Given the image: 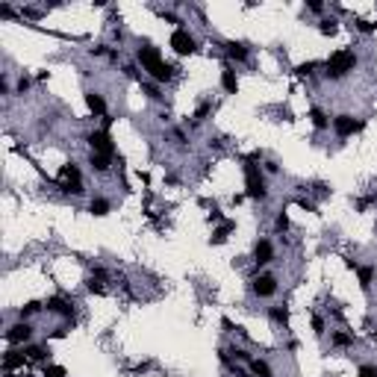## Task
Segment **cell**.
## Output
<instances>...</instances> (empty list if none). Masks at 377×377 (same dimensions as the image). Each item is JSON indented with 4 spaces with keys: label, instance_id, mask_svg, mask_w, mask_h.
Here are the masks:
<instances>
[{
    "label": "cell",
    "instance_id": "23",
    "mask_svg": "<svg viewBox=\"0 0 377 377\" xmlns=\"http://www.w3.org/2000/svg\"><path fill=\"white\" fill-rule=\"evenodd\" d=\"M251 371L257 377H271V365L265 360H251Z\"/></svg>",
    "mask_w": 377,
    "mask_h": 377
},
{
    "label": "cell",
    "instance_id": "26",
    "mask_svg": "<svg viewBox=\"0 0 377 377\" xmlns=\"http://www.w3.org/2000/svg\"><path fill=\"white\" fill-rule=\"evenodd\" d=\"M41 377H68V371H65L62 365H44Z\"/></svg>",
    "mask_w": 377,
    "mask_h": 377
},
{
    "label": "cell",
    "instance_id": "42",
    "mask_svg": "<svg viewBox=\"0 0 377 377\" xmlns=\"http://www.w3.org/2000/svg\"><path fill=\"white\" fill-rule=\"evenodd\" d=\"M6 377H18V374H15V371H6Z\"/></svg>",
    "mask_w": 377,
    "mask_h": 377
},
{
    "label": "cell",
    "instance_id": "4",
    "mask_svg": "<svg viewBox=\"0 0 377 377\" xmlns=\"http://www.w3.org/2000/svg\"><path fill=\"white\" fill-rule=\"evenodd\" d=\"M56 186L62 188L65 195H83V180H80V168L68 162L59 168V177H56Z\"/></svg>",
    "mask_w": 377,
    "mask_h": 377
},
{
    "label": "cell",
    "instance_id": "35",
    "mask_svg": "<svg viewBox=\"0 0 377 377\" xmlns=\"http://www.w3.org/2000/svg\"><path fill=\"white\" fill-rule=\"evenodd\" d=\"M209 109H212L209 103H204V106H198V112H195V121H204V118H206V112H209Z\"/></svg>",
    "mask_w": 377,
    "mask_h": 377
},
{
    "label": "cell",
    "instance_id": "44",
    "mask_svg": "<svg viewBox=\"0 0 377 377\" xmlns=\"http://www.w3.org/2000/svg\"><path fill=\"white\" fill-rule=\"evenodd\" d=\"M374 339H377V330H374Z\"/></svg>",
    "mask_w": 377,
    "mask_h": 377
},
{
    "label": "cell",
    "instance_id": "37",
    "mask_svg": "<svg viewBox=\"0 0 377 377\" xmlns=\"http://www.w3.org/2000/svg\"><path fill=\"white\" fill-rule=\"evenodd\" d=\"M27 88H30V80H27V77H21V80H18V95H24Z\"/></svg>",
    "mask_w": 377,
    "mask_h": 377
},
{
    "label": "cell",
    "instance_id": "41",
    "mask_svg": "<svg viewBox=\"0 0 377 377\" xmlns=\"http://www.w3.org/2000/svg\"><path fill=\"white\" fill-rule=\"evenodd\" d=\"M103 53H109L103 44H98V48H91V56H103Z\"/></svg>",
    "mask_w": 377,
    "mask_h": 377
},
{
    "label": "cell",
    "instance_id": "29",
    "mask_svg": "<svg viewBox=\"0 0 377 377\" xmlns=\"http://www.w3.org/2000/svg\"><path fill=\"white\" fill-rule=\"evenodd\" d=\"M142 88L148 91V98H151V101H162V91H159L154 83H142Z\"/></svg>",
    "mask_w": 377,
    "mask_h": 377
},
{
    "label": "cell",
    "instance_id": "11",
    "mask_svg": "<svg viewBox=\"0 0 377 377\" xmlns=\"http://www.w3.org/2000/svg\"><path fill=\"white\" fill-rule=\"evenodd\" d=\"M271 259H274V248H271V242L259 239L257 248H254V262H257V265H268Z\"/></svg>",
    "mask_w": 377,
    "mask_h": 377
},
{
    "label": "cell",
    "instance_id": "7",
    "mask_svg": "<svg viewBox=\"0 0 377 377\" xmlns=\"http://www.w3.org/2000/svg\"><path fill=\"white\" fill-rule=\"evenodd\" d=\"M174 48V53H180V56H188V53L198 51V44H195V38L186 33V30H174L171 33V41H168Z\"/></svg>",
    "mask_w": 377,
    "mask_h": 377
},
{
    "label": "cell",
    "instance_id": "38",
    "mask_svg": "<svg viewBox=\"0 0 377 377\" xmlns=\"http://www.w3.org/2000/svg\"><path fill=\"white\" fill-rule=\"evenodd\" d=\"M307 6L312 9V12H321V9H324V6H321V0H309Z\"/></svg>",
    "mask_w": 377,
    "mask_h": 377
},
{
    "label": "cell",
    "instance_id": "16",
    "mask_svg": "<svg viewBox=\"0 0 377 377\" xmlns=\"http://www.w3.org/2000/svg\"><path fill=\"white\" fill-rule=\"evenodd\" d=\"M233 230H236V224H233V221H221L215 230H212V245H224L227 236H230Z\"/></svg>",
    "mask_w": 377,
    "mask_h": 377
},
{
    "label": "cell",
    "instance_id": "15",
    "mask_svg": "<svg viewBox=\"0 0 377 377\" xmlns=\"http://www.w3.org/2000/svg\"><path fill=\"white\" fill-rule=\"evenodd\" d=\"M224 48H227V56L233 62H245L248 59V44H242V41H227Z\"/></svg>",
    "mask_w": 377,
    "mask_h": 377
},
{
    "label": "cell",
    "instance_id": "19",
    "mask_svg": "<svg viewBox=\"0 0 377 377\" xmlns=\"http://www.w3.org/2000/svg\"><path fill=\"white\" fill-rule=\"evenodd\" d=\"M268 318H271L274 324L286 327V324H289V309H286V307H271V309H268Z\"/></svg>",
    "mask_w": 377,
    "mask_h": 377
},
{
    "label": "cell",
    "instance_id": "25",
    "mask_svg": "<svg viewBox=\"0 0 377 377\" xmlns=\"http://www.w3.org/2000/svg\"><path fill=\"white\" fill-rule=\"evenodd\" d=\"M333 345H336V348H351V345H354V336H351V333H333Z\"/></svg>",
    "mask_w": 377,
    "mask_h": 377
},
{
    "label": "cell",
    "instance_id": "12",
    "mask_svg": "<svg viewBox=\"0 0 377 377\" xmlns=\"http://www.w3.org/2000/svg\"><path fill=\"white\" fill-rule=\"evenodd\" d=\"M221 88L227 91V95H236V91H239V80H236L233 65H224L221 68Z\"/></svg>",
    "mask_w": 377,
    "mask_h": 377
},
{
    "label": "cell",
    "instance_id": "13",
    "mask_svg": "<svg viewBox=\"0 0 377 377\" xmlns=\"http://www.w3.org/2000/svg\"><path fill=\"white\" fill-rule=\"evenodd\" d=\"M24 362H27V354H24V351H6L3 368H6V371H15V368H21Z\"/></svg>",
    "mask_w": 377,
    "mask_h": 377
},
{
    "label": "cell",
    "instance_id": "40",
    "mask_svg": "<svg viewBox=\"0 0 377 377\" xmlns=\"http://www.w3.org/2000/svg\"><path fill=\"white\" fill-rule=\"evenodd\" d=\"M0 15H3V18H12V6H6V3H3V6H0Z\"/></svg>",
    "mask_w": 377,
    "mask_h": 377
},
{
    "label": "cell",
    "instance_id": "27",
    "mask_svg": "<svg viewBox=\"0 0 377 377\" xmlns=\"http://www.w3.org/2000/svg\"><path fill=\"white\" fill-rule=\"evenodd\" d=\"M318 30H321V35H336L339 27H336V21L330 18V21H321V24H318Z\"/></svg>",
    "mask_w": 377,
    "mask_h": 377
},
{
    "label": "cell",
    "instance_id": "8",
    "mask_svg": "<svg viewBox=\"0 0 377 377\" xmlns=\"http://www.w3.org/2000/svg\"><path fill=\"white\" fill-rule=\"evenodd\" d=\"M251 289H254V295H259V298H271L277 292V277L274 274H259L251 280Z\"/></svg>",
    "mask_w": 377,
    "mask_h": 377
},
{
    "label": "cell",
    "instance_id": "20",
    "mask_svg": "<svg viewBox=\"0 0 377 377\" xmlns=\"http://www.w3.org/2000/svg\"><path fill=\"white\" fill-rule=\"evenodd\" d=\"M357 277H360V286H362V289H368V286H371V280H374V268H371V265H357Z\"/></svg>",
    "mask_w": 377,
    "mask_h": 377
},
{
    "label": "cell",
    "instance_id": "21",
    "mask_svg": "<svg viewBox=\"0 0 377 377\" xmlns=\"http://www.w3.org/2000/svg\"><path fill=\"white\" fill-rule=\"evenodd\" d=\"M88 212H91V215H98V218L109 215V201H103V198H95V201L88 204Z\"/></svg>",
    "mask_w": 377,
    "mask_h": 377
},
{
    "label": "cell",
    "instance_id": "34",
    "mask_svg": "<svg viewBox=\"0 0 377 377\" xmlns=\"http://www.w3.org/2000/svg\"><path fill=\"white\" fill-rule=\"evenodd\" d=\"M360 377H377L374 365H360Z\"/></svg>",
    "mask_w": 377,
    "mask_h": 377
},
{
    "label": "cell",
    "instance_id": "31",
    "mask_svg": "<svg viewBox=\"0 0 377 377\" xmlns=\"http://www.w3.org/2000/svg\"><path fill=\"white\" fill-rule=\"evenodd\" d=\"M88 292H95V295H103L106 289H103V283L98 280V277H91V280H88Z\"/></svg>",
    "mask_w": 377,
    "mask_h": 377
},
{
    "label": "cell",
    "instance_id": "1",
    "mask_svg": "<svg viewBox=\"0 0 377 377\" xmlns=\"http://www.w3.org/2000/svg\"><path fill=\"white\" fill-rule=\"evenodd\" d=\"M138 62H142V68L151 74V80H156V83H168L174 77V68L162 59V53L156 51L154 44H145V48H138Z\"/></svg>",
    "mask_w": 377,
    "mask_h": 377
},
{
    "label": "cell",
    "instance_id": "14",
    "mask_svg": "<svg viewBox=\"0 0 377 377\" xmlns=\"http://www.w3.org/2000/svg\"><path fill=\"white\" fill-rule=\"evenodd\" d=\"M86 106L95 115H103V118H106V101H103L98 91H86Z\"/></svg>",
    "mask_w": 377,
    "mask_h": 377
},
{
    "label": "cell",
    "instance_id": "18",
    "mask_svg": "<svg viewBox=\"0 0 377 377\" xmlns=\"http://www.w3.org/2000/svg\"><path fill=\"white\" fill-rule=\"evenodd\" d=\"M88 165H91V171H98V174H106V171H109V156L91 154V156H88Z\"/></svg>",
    "mask_w": 377,
    "mask_h": 377
},
{
    "label": "cell",
    "instance_id": "9",
    "mask_svg": "<svg viewBox=\"0 0 377 377\" xmlns=\"http://www.w3.org/2000/svg\"><path fill=\"white\" fill-rule=\"evenodd\" d=\"M48 312H53V315H65V318H71L74 315V301L71 298H62V295H53V298H48Z\"/></svg>",
    "mask_w": 377,
    "mask_h": 377
},
{
    "label": "cell",
    "instance_id": "28",
    "mask_svg": "<svg viewBox=\"0 0 377 377\" xmlns=\"http://www.w3.org/2000/svg\"><path fill=\"white\" fill-rule=\"evenodd\" d=\"M41 309V304L38 301H27L24 307H21V318H27V315H33V312H38Z\"/></svg>",
    "mask_w": 377,
    "mask_h": 377
},
{
    "label": "cell",
    "instance_id": "33",
    "mask_svg": "<svg viewBox=\"0 0 377 377\" xmlns=\"http://www.w3.org/2000/svg\"><path fill=\"white\" fill-rule=\"evenodd\" d=\"M357 30H362V33H371V30H377V24H368V21H357Z\"/></svg>",
    "mask_w": 377,
    "mask_h": 377
},
{
    "label": "cell",
    "instance_id": "24",
    "mask_svg": "<svg viewBox=\"0 0 377 377\" xmlns=\"http://www.w3.org/2000/svg\"><path fill=\"white\" fill-rule=\"evenodd\" d=\"M318 68V62H301L295 68V77H312V71Z\"/></svg>",
    "mask_w": 377,
    "mask_h": 377
},
{
    "label": "cell",
    "instance_id": "36",
    "mask_svg": "<svg viewBox=\"0 0 377 377\" xmlns=\"http://www.w3.org/2000/svg\"><path fill=\"white\" fill-rule=\"evenodd\" d=\"M312 330H315V333H324V321H321L318 315H312Z\"/></svg>",
    "mask_w": 377,
    "mask_h": 377
},
{
    "label": "cell",
    "instance_id": "10",
    "mask_svg": "<svg viewBox=\"0 0 377 377\" xmlns=\"http://www.w3.org/2000/svg\"><path fill=\"white\" fill-rule=\"evenodd\" d=\"M33 339V327L27 324V321H18V324H12L9 330H6V342L12 345H24Z\"/></svg>",
    "mask_w": 377,
    "mask_h": 377
},
{
    "label": "cell",
    "instance_id": "6",
    "mask_svg": "<svg viewBox=\"0 0 377 377\" xmlns=\"http://www.w3.org/2000/svg\"><path fill=\"white\" fill-rule=\"evenodd\" d=\"M362 127H365V124H362L360 118H354V115H336V118H333V133L339 138L354 136V133H360Z\"/></svg>",
    "mask_w": 377,
    "mask_h": 377
},
{
    "label": "cell",
    "instance_id": "22",
    "mask_svg": "<svg viewBox=\"0 0 377 377\" xmlns=\"http://www.w3.org/2000/svg\"><path fill=\"white\" fill-rule=\"evenodd\" d=\"M309 121H312L315 130H327V127H330V121H327V115L321 109H309Z\"/></svg>",
    "mask_w": 377,
    "mask_h": 377
},
{
    "label": "cell",
    "instance_id": "2",
    "mask_svg": "<svg viewBox=\"0 0 377 377\" xmlns=\"http://www.w3.org/2000/svg\"><path fill=\"white\" fill-rule=\"evenodd\" d=\"M357 68V53L351 51V48H342V51L330 53L324 62V77L327 80H342L345 74H351V71Z\"/></svg>",
    "mask_w": 377,
    "mask_h": 377
},
{
    "label": "cell",
    "instance_id": "3",
    "mask_svg": "<svg viewBox=\"0 0 377 377\" xmlns=\"http://www.w3.org/2000/svg\"><path fill=\"white\" fill-rule=\"evenodd\" d=\"M259 159V154H251L245 159V195L254 198V201H265L268 198V188H265V180L259 174V165H254Z\"/></svg>",
    "mask_w": 377,
    "mask_h": 377
},
{
    "label": "cell",
    "instance_id": "39",
    "mask_svg": "<svg viewBox=\"0 0 377 377\" xmlns=\"http://www.w3.org/2000/svg\"><path fill=\"white\" fill-rule=\"evenodd\" d=\"M124 74H127V77H133V80H136V77H138L136 65H127V68H124Z\"/></svg>",
    "mask_w": 377,
    "mask_h": 377
},
{
    "label": "cell",
    "instance_id": "17",
    "mask_svg": "<svg viewBox=\"0 0 377 377\" xmlns=\"http://www.w3.org/2000/svg\"><path fill=\"white\" fill-rule=\"evenodd\" d=\"M24 354H27V360H33V362H44L48 357H51V351H48L44 345H27Z\"/></svg>",
    "mask_w": 377,
    "mask_h": 377
},
{
    "label": "cell",
    "instance_id": "43",
    "mask_svg": "<svg viewBox=\"0 0 377 377\" xmlns=\"http://www.w3.org/2000/svg\"><path fill=\"white\" fill-rule=\"evenodd\" d=\"M236 377H248V374H236Z\"/></svg>",
    "mask_w": 377,
    "mask_h": 377
},
{
    "label": "cell",
    "instance_id": "30",
    "mask_svg": "<svg viewBox=\"0 0 377 377\" xmlns=\"http://www.w3.org/2000/svg\"><path fill=\"white\" fill-rule=\"evenodd\" d=\"M377 201V195H368V198H360V201H357V209H360V212H365V209H368V206L374 204Z\"/></svg>",
    "mask_w": 377,
    "mask_h": 377
},
{
    "label": "cell",
    "instance_id": "32",
    "mask_svg": "<svg viewBox=\"0 0 377 377\" xmlns=\"http://www.w3.org/2000/svg\"><path fill=\"white\" fill-rule=\"evenodd\" d=\"M277 230H280V233H286V230H289V215H286V212H280V215H277Z\"/></svg>",
    "mask_w": 377,
    "mask_h": 377
},
{
    "label": "cell",
    "instance_id": "5",
    "mask_svg": "<svg viewBox=\"0 0 377 377\" xmlns=\"http://www.w3.org/2000/svg\"><path fill=\"white\" fill-rule=\"evenodd\" d=\"M88 148H91V154H101V156H115V145H112V136L106 133V130H95V133H88Z\"/></svg>",
    "mask_w": 377,
    "mask_h": 377
}]
</instances>
